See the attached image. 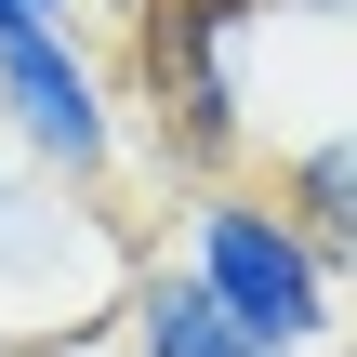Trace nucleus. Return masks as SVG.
I'll use <instances>...</instances> for the list:
<instances>
[{"label":"nucleus","instance_id":"obj_1","mask_svg":"<svg viewBox=\"0 0 357 357\" xmlns=\"http://www.w3.org/2000/svg\"><path fill=\"white\" fill-rule=\"evenodd\" d=\"M265 26H278V0H146L132 13V93H146L159 172L212 185V172L252 159V53H265Z\"/></svg>","mask_w":357,"mask_h":357},{"label":"nucleus","instance_id":"obj_2","mask_svg":"<svg viewBox=\"0 0 357 357\" xmlns=\"http://www.w3.org/2000/svg\"><path fill=\"white\" fill-rule=\"evenodd\" d=\"M172 265H185L225 318L278 331L291 357H331V331H344V265H331V252H318L252 172L185 185V212H172Z\"/></svg>","mask_w":357,"mask_h":357},{"label":"nucleus","instance_id":"obj_3","mask_svg":"<svg viewBox=\"0 0 357 357\" xmlns=\"http://www.w3.org/2000/svg\"><path fill=\"white\" fill-rule=\"evenodd\" d=\"M0 146H13L26 172H53V185H106V172L132 159V106H119V79L93 66L79 26L0 40Z\"/></svg>","mask_w":357,"mask_h":357},{"label":"nucleus","instance_id":"obj_4","mask_svg":"<svg viewBox=\"0 0 357 357\" xmlns=\"http://www.w3.org/2000/svg\"><path fill=\"white\" fill-rule=\"evenodd\" d=\"M119 278H132V252L93 212V185H53L26 159H0V291L13 305H93Z\"/></svg>","mask_w":357,"mask_h":357},{"label":"nucleus","instance_id":"obj_5","mask_svg":"<svg viewBox=\"0 0 357 357\" xmlns=\"http://www.w3.org/2000/svg\"><path fill=\"white\" fill-rule=\"evenodd\" d=\"M119 344H132V357H291L278 331L225 318V305H212V291H199V278H185L172 252L119 278Z\"/></svg>","mask_w":357,"mask_h":357},{"label":"nucleus","instance_id":"obj_6","mask_svg":"<svg viewBox=\"0 0 357 357\" xmlns=\"http://www.w3.org/2000/svg\"><path fill=\"white\" fill-rule=\"evenodd\" d=\"M265 199H278V212H291L331 265H357V146H344V119H318V132L265 172Z\"/></svg>","mask_w":357,"mask_h":357},{"label":"nucleus","instance_id":"obj_7","mask_svg":"<svg viewBox=\"0 0 357 357\" xmlns=\"http://www.w3.org/2000/svg\"><path fill=\"white\" fill-rule=\"evenodd\" d=\"M26 26H79V0H0V40H26Z\"/></svg>","mask_w":357,"mask_h":357},{"label":"nucleus","instance_id":"obj_8","mask_svg":"<svg viewBox=\"0 0 357 357\" xmlns=\"http://www.w3.org/2000/svg\"><path fill=\"white\" fill-rule=\"evenodd\" d=\"M278 13H305V26H344V0H278Z\"/></svg>","mask_w":357,"mask_h":357}]
</instances>
